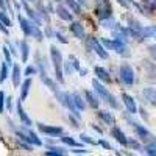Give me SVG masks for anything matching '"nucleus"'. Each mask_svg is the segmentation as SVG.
<instances>
[{
  "label": "nucleus",
  "mask_w": 156,
  "mask_h": 156,
  "mask_svg": "<svg viewBox=\"0 0 156 156\" xmlns=\"http://www.w3.org/2000/svg\"><path fill=\"white\" fill-rule=\"evenodd\" d=\"M148 37L156 39V25H148V27L144 28V31H142V39H148Z\"/></svg>",
  "instance_id": "a878e982"
},
{
  "label": "nucleus",
  "mask_w": 156,
  "mask_h": 156,
  "mask_svg": "<svg viewBox=\"0 0 156 156\" xmlns=\"http://www.w3.org/2000/svg\"><path fill=\"white\" fill-rule=\"evenodd\" d=\"M39 16H41L45 22H48V14H47V11H45L44 6H39Z\"/></svg>",
  "instance_id": "79ce46f5"
},
{
  "label": "nucleus",
  "mask_w": 156,
  "mask_h": 156,
  "mask_svg": "<svg viewBox=\"0 0 156 156\" xmlns=\"http://www.w3.org/2000/svg\"><path fill=\"white\" fill-rule=\"evenodd\" d=\"M148 51H150L151 58L156 61V44H151V45H148Z\"/></svg>",
  "instance_id": "37998d69"
},
{
  "label": "nucleus",
  "mask_w": 156,
  "mask_h": 156,
  "mask_svg": "<svg viewBox=\"0 0 156 156\" xmlns=\"http://www.w3.org/2000/svg\"><path fill=\"white\" fill-rule=\"evenodd\" d=\"M8 78V62H2V66H0V83H3L5 80Z\"/></svg>",
  "instance_id": "473e14b6"
},
{
  "label": "nucleus",
  "mask_w": 156,
  "mask_h": 156,
  "mask_svg": "<svg viewBox=\"0 0 156 156\" xmlns=\"http://www.w3.org/2000/svg\"><path fill=\"white\" fill-rule=\"evenodd\" d=\"M95 14L100 20L112 16V8L109 5V0H95Z\"/></svg>",
  "instance_id": "20e7f679"
},
{
  "label": "nucleus",
  "mask_w": 156,
  "mask_h": 156,
  "mask_svg": "<svg viewBox=\"0 0 156 156\" xmlns=\"http://www.w3.org/2000/svg\"><path fill=\"white\" fill-rule=\"evenodd\" d=\"M119 78L122 80L123 84L131 86L134 83V70L131 69V66H128V64H122L120 69H119Z\"/></svg>",
  "instance_id": "39448f33"
},
{
  "label": "nucleus",
  "mask_w": 156,
  "mask_h": 156,
  "mask_svg": "<svg viewBox=\"0 0 156 156\" xmlns=\"http://www.w3.org/2000/svg\"><path fill=\"white\" fill-rule=\"evenodd\" d=\"M55 37L58 39V41H59L61 44H67V42H69L67 39L64 37V34H62V33H59V31H55Z\"/></svg>",
  "instance_id": "a19ab883"
},
{
  "label": "nucleus",
  "mask_w": 156,
  "mask_h": 156,
  "mask_svg": "<svg viewBox=\"0 0 156 156\" xmlns=\"http://www.w3.org/2000/svg\"><path fill=\"white\" fill-rule=\"evenodd\" d=\"M144 69H145V72H147L150 80H156V66H154L153 62L144 61Z\"/></svg>",
  "instance_id": "4be33fe9"
},
{
  "label": "nucleus",
  "mask_w": 156,
  "mask_h": 156,
  "mask_svg": "<svg viewBox=\"0 0 156 156\" xmlns=\"http://www.w3.org/2000/svg\"><path fill=\"white\" fill-rule=\"evenodd\" d=\"M78 2H80L83 6H87V0H78Z\"/></svg>",
  "instance_id": "864d4df0"
},
{
  "label": "nucleus",
  "mask_w": 156,
  "mask_h": 156,
  "mask_svg": "<svg viewBox=\"0 0 156 156\" xmlns=\"http://www.w3.org/2000/svg\"><path fill=\"white\" fill-rule=\"evenodd\" d=\"M36 67L34 66H28L27 69H25V75H27V76H30V75H33V73H36Z\"/></svg>",
  "instance_id": "a18cd8bd"
},
{
  "label": "nucleus",
  "mask_w": 156,
  "mask_h": 156,
  "mask_svg": "<svg viewBox=\"0 0 156 156\" xmlns=\"http://www.w3.org/2000/svg\"><path fill=\"white\" fill-rule=\"evenodd\" d=\"M64 2H66V6L72 12H75V14H81V5H80L78 0H64Z\"/></svg>",
  "instance_id": "aec40b11"
},
{
  "label": "nucleus",
  "mask_w": 156,
  "mask_h": 156,
  "mask_svg": "<svg viewBox=\"0 0 156 156\" xmlns=\"http://www.w3.org/2000/svg\"><path fill=\"white\" fill-rule=\"evenodd\" d=\"M128 145L131 147V148H134V150H139V151H144L142 150V147H140V144L137 140H134V139H128Z\"/></svg>",
  "instance_id": "4c0bfd02"
},
{
  "label": "nucleus",
  "mask_w": 156,
  "mask_h": 156,
  "mask_svg": "<svg viewBox=\"0 0 156 156\" xmlns=\"http://www.w3.org/2000/svg\"><path fill=\"white\" fill-rule=\"evenodd\" d=\"M27 2H34V0H27Z\"/></svg>",
  "instance_id": "5fc2aeb1"
},
{
  "label": "nucleus",
  "mask_w": 156,
  "mask_h": 156,
  "mask_svg": "<svg viewBox=\"0 0 156 156\" xmlns=\"http://www.w3.org/2000/svg\"><path fill=\"white\" fill-rule=\"evenodd\" d=\"M73 153H81V154H86V153H87V151H86V150H83V148H81V150H73Z\"/></svg>",
  "instance_id": "3c124183"
},
{
  "label": "nucleus",
  "mask_w": 156,
  "mask_h": 156,
  "mask_svg": "<svg viewBox=\"0 0 156 156\" xmlns=\"http://www.w3.org/2000/svg\"><path fill=\"white\" fill-rule=\"evenodd\" d=\"M142 3H144L150 11L151 9H156V0H142Z\"/></svg>",
  "instance_id": "ea45409f"
},
{
  "label": "nucleus",
  "mask_w": 156,
  "mask_h": 156,
  "mask_svg": "<svg viewBox=\"0 0 156 156\" xmlns=\"http://www.w3.org/2000/svg\"><path fill=\"white\" fill-rule=\"evenodd\" d=\"M122 100H123V105L126 106V111H128L129 114H136V112H137V105H136L134 98L129 95V94L123 92V94H122Z\"/></svg>",
  "instance_id": "9d476101"
},
{
  "label": "nucleus",
  "mask_w": 156,
  "mask_h": 156,
  "mask_svg": "<svg viewBox=\"0 0 156 156\" xmlns=\"http://www.w3.org/2000/svg\"><path fill=\"white\" fill-rule=\"evenodd\" d=\"M3 105H5V94L3 90H0V114L3 112Z\"/></svg>",
  "instance_id": "c03bdc74"
},
{
  "label": "nucleus",
  "mask_w": 156,
  "mask_h": 156,
  "mask_svg": "<svg viewBox=\"0 0 156 156\" xmlns=\"http://www.w3.org/2000/svg\"><path fill=\"white\" fill-rule=\"evenodd\" d=\"M19 81H20V67L14 64L12 66V84H14V87H19Z\"/></svg>",
  "instance_id": "c756f323"
},
{
  "label": "nucleus",
  "mask_w": 156,
  "mask_h": 156,
  "mask_svg": "<svg viewBox=\"0 0 156 156\" xmlns=\"http://www.w3.org/2000/svg\"><path fill=\"white\" fill-rule=\"evenodd\" d=\"M59 139L64 142V144H67V145H70V147H76V145H78L76 142H75V140L70 137V136H61Z\"/></svg>",
  "instance_id": "c9c22d12"
},
{
  "label": "nucleus",
  "mask_w": 156,
  "mask_h": 156,
  "mask_svg": "<svg viewBox=\"0 0 156 156\" xmlns=\"http://www.w3.org/2000/svg\"><path fill=\"white\" fill-rule=\"evenodd\" d=\"M133 126H134V131H136V134H137V137L140 139V140H144L145 144H148V142H156V139H154V136L148 131V129L145 128V126H142V125H139L137 122H133Z\"/></svg>",
  "instance_id": "423d86ee"
},
{
  "label": "nucleus",
  "mask_w": 156,
  "mask_h": 156,
  "mask_svg": "<svg viewBox=\"0 0 156 156\" xmlns=\"http://www.w3.org/2000/svg\"><path fill=\"white\" fill-rule=\"evenodd\" d=\"M84 97H86V100H87V103L90 106H92L94 109H97L98 108V105H100V101H98V98H97V95H94L90 90H86V94H84Z\"/></svg>",
  "instance_id": "b1692460"
},
{
  "label": "nucleus",
  "mask_w": 156,
  "mask_h": 156,
  "mask_svg": "<svg viewBox=\"0 0 156 156\" xmlns=\"http://www.w3.org/2000/svg\"><path fill=\"white\" fill-rule=\"evenodd\" d=\"M98 117H100V119L103 120V122H105L106 125H114L115 123V119H114V115L109 112V111H100L98 112Z\"/></svg>",
  "instance_id": "412c9836"
},
{
  "label": "nucleus",
  "mask_w": 156,
  "mask_h": 156,
  "mask_svg": "<svg viewBox=\"0 0 156 156\" xmlns=\"http://www.w3.org/2000/svg\"><path fill=\"white\" fill-rule=\"evenodd\" d=\"M31 37H36L37 41H42V39H44V33L41 31L39 25L34 23L33 20H31Z\"/></svg>",
  "instance_id": "cd10ccee"
},
{
  "label": "nucleus",
  "mask_w": 156,
  "mask_h": 156,
  "mask_svg": "<svg viewBox=\"0 0 156 156\" xmlns=\"http://www.w3.org/2000/svg\"><path fill=\"white\" fill-rule=\"evenodd\" d=\"M142 97H144L148 103H151V105L156 106V89H153V87H145L144 90H142Z\"/></svg>",
  "instance_id": "f3484780"
},
{
  "label": "nucleus",
  "mask_w": 156,
  "mask_h": 156,
  "mask_svg": "<svg viewBox=\"0 0 156 156\" xmlns=\"http://www.w3.org/2000/svg\"><path fill=\"white\" fill-rule=\"evenodd\" d=\"M58 101L61 103L62 106H66L67 109H70V112H73L75 115H80V112H78V108L75 106V101H73V97L69 94V92H62V90H56L55 92Z\"/></svg>",
  "instance_id": "7ed1b4c3"
},
{
  "label": "nucleus",
  "mask_w": 156,
  "mask_h": 156,
  "mask_svg": "<svg viewBox=\"0 0 156 156\" xmlns=\"http://www.w3.org/2000/svg\"><path fill=\"white\" fill-rule=\"evenodd\" d=\"M95 75L98 76V80H101V81H106V83H108V81L111 80L108 70L103 69V67H95Z\"/></svg>",
  "instance_id": "c85d7f7f"
},
{
  "label": "nucleus",
  "mask_w": 156,
  "mask_h": 156,
  "mask_svg": "<svg viewBox=\"0 0 156 156\" xmlns=\"http://www.w3.org/2000/svg\"><path fill=\"white\" fill-rule=\"evenodd\" d=\"M45 154H51V156H62V154H66V150H64L62 147H50Z\"/></svg>",
  "instance_id": "7c9ffc66"
},
{
  "label": "nucleus",
  "mask_w": 156,
  "mask_h": 156,
  "mask_svg": "<svg viewBox=\"0 0 156 156\" xmlns=\"http://www.w3.org/2000/svg\"><path fill=\"white\" fill-rule=\"evenodd\" d=\"M55 2H61V0H55Z\"/></svg>",
  "instance_id": "6e6d98bb"
},
{
  "label": "nucleus",
  "mask_w": 156,
  "mask_h": 156,
  "mask_svg": "<svg viewBox=\"0 0 156 156\" xmlns=\"http://www.w3.org/2000/svg\"><path fill=\"white\" fill-rule=\"evenodd\" d=\"M0 31L5 33V34H8V33H9V31H8V27H6V25H5L3 22H0Z\"/></svg>",
  "instance_id": "de8ad7c7"
},
{
  "label": "nucleus",
  "mask_w": 156,
  "mask_h": 156,
  "mask_svg": "<svg viewBox=\"0 0 156 156\" xmlns=\"http://www.w3.org/2000/svg\"><path fill=\"white\" fill-rule=\"evenodd\" d=\"M0 8H2V9H6V3H5V0H0Z\"/></svg>",
  "instance_id": "8fccbe9b"
},
{
  "label": "nucleus",
  "mask_w": 156,
  "mask_h": 156,
  "mask_svg": "<svg viewBox=\"0 0 156 156\" xmlns=\"http://www.w3.org/2000/svg\"><path fill=\"white\" fill-rule=\"evenodd\" d=\"M6 105H8V108L11 109V97H6Z\"/></svg>",
  "instance_id": "603ef678"
},
{
  "label": "nucleus",
  "mask_w": 156,
  "mask_h": 156,
  "mask_svg": "<svg viewBox=\"0 0 156 156\" xmlns=\"http://www.w3.org/2000/svg\"><path fill=\"white\" fill-rule=\"evenodd\" d=\"M27 134H28V137H30V144H31V145H36V147H41V145H42V140L39 139L33 131H27Z\"/></svg>",
  "instance_id": "72a5a7b5"
},
{
  "label": "nucleus",
  "mask_w": 156,
  "mask_h": 156,
  "mask_svg": "<svg viewBox=\"0 0 156 156\" xmlns=\"http://www.w3.org/2000/svg\"><path fill=\"white\" fill-rule=\"evenodd\" d=\"M39 76H41V80H42V83L50 89V90H53V92H56V83L53 81V80H51V78L47 75V72H39Z\"/></svg>",
  "instance_id": "a211bd4d"
},
{
  "label": "nucleus",
  "mask_w": 156,
  "mask_h": 156,
  "mask_svg": "<svg viewBox=\"0 0 156 156\" xmlns=\"http://www.w3.org/2000/svg\"><path fill=\"white\" fill-rule=\"evenodd\" d=\"M90 42H92V50L95 51V53L101 58V59H108V51L105 50V47H103L101 44H100V41L98 39H95V37H90Z\"/></svg>",
  "instance_id": "9b49d317"
},
{
  "label": "nucleus",
  "mask_w": 156,
  "mask_h": 156,
  "mask_svg": "<svg viewBox=\"0 0 156 156\" xmlns=\"http://www.w3.org/2000/svg\"><path fill=\"white\" fill-rule=\"evenodd\" d=\"M72 97H73V101H75V106L78 108V111H83V109H86V101H84V98L78 94V92H73L72 94Z\"/></svg>",
  "instance_id": "393cba45"
},
{
  "label": "nucleus",
  "mask_w": 156,
  "mask_h": 156,
  "mask_svg": "<svg viewBox=\"0 0 156 156\" xmlns=\"http://www.w3.org/2000/svg\"><path fill=\"white\" fill-rule=\"evenodd\" d=\"M8 47H9V50H11V53H12V55H16V53H17V50H16V48H14V47H12V45H11V44H9V45H8Z\"/></svg>",
  "instance_id": "09e8293b"
},
{
  "label": "nucleus",
  "mask_w": 156,
  "mask_h": 156,
  "mask_svg": "<svg viewBox=\"0 0 156 156\" xmlns=\"http://www.w3.org/2000/svg\"><path fill=\"white\" fill-rule=\"evenodd\" d=\"M19 48H20V55H22V61L27 62L28 61V53H30V47L25 41H20L19 42Z\"/></svg>",
  "instance_id": "bb28decb"
},
{
  "label": "nucleus",
  "mask_w": 156,
  "mask_h": 156,
  "mask_svg": "<svg viewBox=\"0 0 156 156\" xmlns=\"http://www.w3.org/2000/svg\"><path fill=\"white\" fill-rule=\"evenodd\" d=\"M50 58H51V62H53V67H55L56 81L64 83V61H62V55H61L59 48H56L55 45L50 47Z\"/></svg>",
  "instance_id": "f257e3e1"
},
{
  "label": "nucleus",
  "mask_w": 156,
  "mask_h": 156,
  "mask_svg": "<svg viewBox=\"0 0 156 156\" xmlns=\"http://www.w3.org/2000/svg\"><path fill=\"white\" fill-rule=\"evenodd\" d=\"M112 50L122 56H128V51H126L128 47H126V42H123V41H119V39L112 37Z\"/></svg>",
  "instance_id": "f8f14e48"
},
{
  "label": "nucleus",
  "mask_w": 156,
  "mask_h": 156,
  "mask_svg": "<svg viewBox=\"0 0 156 156\" xmlns=\"http://www.w3.org/2000/svg\"><path fill=\"white\" fill-rule=\"evenodd\" d=\"M16 111H17V115H19L20 122H22L25 126H31V120H30V117L27 115V112H25V111H23V108H22V100H19V101H17V105H16Z\"/></svg>",
  "instance_id": "2eb2a0df"
},
{
  "label": "nucleus",
  "mask_w": 156,
  "mask_h": 156,
  "mask_svg": "<svg viewBox=\"0 0 156 156\" xmlns=\"http://www.w3.org/2000/svg\"><path fill=\"white\" fill-rule=\"evenodd\" d=\"M80 139H81L83 142H86V144H89V145H95V144H97V140H95V139H92L90 136H87V134H81V136H80Z\"/></svg>",
  "instance_id": "e433bc0d"
},
{
  "label": "nucleus",
  "mask_w": 156,
  "mask_h": 156,
  "mask_svg": "<svg viewBox=\"0 0 156 156\" xmlns=\"http://www.w3.org/2000/svg\"><path fill=\"white\" fill-rule=\"evenodd\" d=\"M142 31H144V27H142L137 20L129 17L128 19V33L136 39H142Z\"/></svg>",
  "instance_id": "0eeeda50"
},
{
  "label": "nucleus",
  "mask_w": 156,
  "mask_h": 156,
  "mask_svg": "<svg viewBox=\"0 0 156 156\" xmlns=\"http://www.w3.org/2000/svg\"><path fill=\"white\" fill-rule=\"evenodd\" d=\"M92 86H94V89H95V92L98 94V95H101L103 98H105L106 101H108V105L111 106V108H114V109H117L119 108V103H117V100H115V97L111 94V92H108L106 90V87L103 86L98 80H94L92 81Z\"/></svg>",
  "instance_id": "f03ea898"
},
{
  "label": "nucleus",
  "mask_w": 156,
  "mask_h": 156,
  "mask_svg": "<svg viewBox=\"0 0 156 156\" xmlns=\"http://www.w3.org/2000/svg\"><path fill=\"white\" fill-rule=\"evenodd\" d=\"M144 151L150 156H156V142H148V144H145Z\"/></svg>",
  "instance_id": "2f4dec72"
},
{
  "label": "nucleus",
  "mask_w": 156,
  "mask_h": 156,
  "mask_svg": "<svg viewBox=\"0 0 156 156\" xmlns=\"http://www.w3.org/2000/svg\"><path fill=\"white\" fill-rule=\"evenodd\" d=\"M17 20H19V27H20V30L23 31V34L25 36H31V22L30 20H27L23 16H17Z\"/></svg>",
  "instance_id": "dca6fc26"
},
{
  "label": "nucleus",
  "mask_w": 156,
  "mask_h": 156,
  "mask_svg": "<svg viewBox=\"0 0 156 156\" xmlns=\"http://www.w3.org/2000/svg\"><path fill=\"white\" fill-rule=\"evenodd\" d=\"M70 31H72V34H73L76 39H86L84 27H83L80 22H72V25H70Z\"/></svg>",
  "instance_id": "ddd939ff"
},
{
  "label": "nucleus",
  "mask_w": 156,
  "mask_h": 156,
  "mask_svg": "<svg viewBox=\"0 0 156 156\" xmlns=\"http://www.w3.org/2000/svg\"><path fill=\"white\" fill-rule=\"evenodd\" d=\"M98 144H100V145H101L103 148H106V150H111V145L108 144L106 140H103V139H100V140H98Z\"/></svg>",
  "instance_id": "49530a36"
},
{
  "label": "nucleus",
  "mask_w": 156,
  "mask_h": 156,
  "mask_svg": "<svg viewBox=\"0 0 156 156\" xmlns=\"http://www.w3.org/2000/svg\"><path fill=\"white\" fill-rule=\"evenodd\" d=\"M111 134L114 136V139L119 142L120 145H123V147H128V139H126V136L123 134V131L120 128H117V126H112V129H111Z\"/></svg>",
  "instance_id": "4468645a"
},
{
  "label": "nucleus",
  "mask_w": 156,
  "mask_h": 156,
  "mask_svg": "<svg viewBox=\"0 0 156 156\" xmlns=\"http://www.w3.org/2000/svg\"><path fill=\"white\" fill-rule=\"evenodd\" d=\"M0 22H3V23L6 25V27H11V20H9V17L5 14V12H3L2 9H0Z\"/></svg>",
  "instance_id": "58836bf2"
},
{
  "label": "nucleus",
  "mask_w": 156,
  "mask_h": 156,
  "mask_svg": "<svg viewBox=\"0 0 156 156\" xmlns=\"http://www.w3.org/2000/svg\"><path fill=\"white\" fill-rule=\"evenodd\" d=\"M81 67H80V61H78L73 55H70L69 58H67V61L64 62V73H67V75H70L73 70H80Z\"/></svg>",
  "instance_id": "6e6552de"
},
{
  "label": "nucleus",
  "mask_w": 156,
  "mask_h": 156,
  "mask_svg": "<svg viewBox=\"0 0 156 156\" xmlns=\"http://www.w3.org/2000/svg\"><path fill=\"white\" fill-rule=\"evenodd\" d=\"M56 14H58V17L59 19H62V20H66V22H72V14L69 12V8H66V6H56Z\"/></svg>",
  "instance_id": "6ab92c4d"
},
{
  "label": "nucleus",
  "mask_w": 156,
  "mask_h": 156,
  "mask_svg": "<svg viewBox=\"0 0 156 156\" xmlns=\"http://www.w3.org/2000/svg\"><path fill=\"white\" fill-rule=\"evenodd\" d=\"M3 56H5V61L8 62V66H11L12 64V58H11V50H9V47L8 45H3Z\"/></svg>",
  "instance_id": "f704fd0d"
},
{
  "label": "nucleus",
  "mask_w": 156,
  "mask_h": 156,
  "mask_svg": "<svg viewBox=\"0 0 156 156\" xmlns=\"http://www.w3.org/2000/svg\"><path fill=\"white\" fill-rule=\"evenodd\" d=\"M30 87H31V80H30V78H27V80L22 83V86H20V100L22 101L27 98V95L30 92Z\"/></svg>",
  "instance_id": "5701e85b"
},
{
  "label": "nucleus",
  "mask_w": 156,
  "mask_h": 156,
  "mask_svg": "<svg viewBox=\"0 0 156 156\" xmlns=\"http://www.w3.org/2000/svg\"><path fill=\"white\" fill-rule=\"evenodd\" d=\"M37 129L44 134L48 136H61L62 134V128L61 126H50V125H42V123H37Z\"/></svg>",
  "instance_id": "1a4fd4ad"
}]
</instances>
